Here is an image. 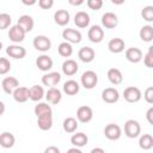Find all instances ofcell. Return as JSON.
I'll use <instances>...</instances> for the list:
<instances>
[{
  "mask_svg": "<svg viewBox=\"0 0 153 153\" xmlns=\"http://www.w3.org/2000/svg\"><path fill=\"white\" fill-rule=\"evenodd\" d=\"M141 133V126L135 120H128L124 123V134L129 139H135Z\"/></svg>",
  "mask_w": 153,
  "mask_h": 153,
  "instance_id": "cell-1",
  "label": "cell"
},
{
  "mask_svg": "<svg viewBox=\"0 0 153 153\" xmlns=\"http://www.w3.org/2000/svg\"><path fill=\"white\" fill-rule=\"evenodd\" d=\"M80 81H81V85L85 88L91 90V88H93L97 85V82H98V75L93 71H86V72L82 73L81 78H80Z\"/></svg>",
  "mask_w": 153,
  "mask_h": 153,
  "instance_id": "cell-2",
  "label": "cell"
},
{
  "mask_svg": "<svg viewBox=\"0 0 153 153\" xmlns=\"http://www.w3.org/2000/svg\"><path fill=\"white\" fill-rule=\"evenodd\" d=\"M33 47L36 50L38 51H48L50 48H51V42L50 39L47 37V36H43V35H39V36H36L33 38V42H32Z\"/></svg>",
  "mask_w": 153,
  "mask_h": 153,
  "instance_id": "cell-3",
  "label": "cell"
},
{
  "mask_svg": "<svg viewBox=\"0 0 153 153\" xmlns=\"http://www.w3.org/2000/svg\"><path fill=\"white\" fill-rule=\"evenodd\" d=\"M123 97L128 103H136V102H139L141 99L142 94H141L140 88H137L135 86H129V87L124 88Z\"/></svg>",
  "mask_w": 153,
  "mask_h": 153,
  "instance_id": "cell-4",
  "label": "cell"
},
{
  "mask_svg": "<svg viewBox=\"0 0 153 153\" xmlns=\"http://www.w3.org/2000/svg\"><path fill=\"white\" fill-rule=\"evenodd\" d=\"M25 35L26 32L23 30L22 26H19L18 24L13 25L10 27V31H8V38L14 42V43H19V42H23L24 38H25Z\"/></svg>",
  "mask_w": 153,
  "mask_h": 153,
  "instance_id": "cell-5",
  "label": "cell"
},
{
  "mask_svg": "<svg viewBox=\"0 0 153 153\" xmlns=\"http://www.w3.org/2000/svg\"><path fill=\"white\" fill-rule=\"evenodd\" d=\"M104 134H105V137L109 139V140H112V141L118 140L122 135V129L118 124L110 123L104 128Z\"/></svg>",
  "mask_w": 153,
  "mask_h": 153,
  "instance_id": "cell-6",
  "label": "cell"
},
{
  "mask_svg": "<svg viewBox=\"0 0 153 153\" xmlns=\"http://www.w3.org/2000/svg\"><path fill=\"white\" fill-rule=\"evenodd\" d=\"M93 117V111L90 106L87 105H81L79 106V109L76 110V118L79 122L81 123H87L92 120Z\"/></svg>",
  "mask_w": 153,
  "mask_h": 153,
  "instance_id": "cell-7",
  "label": "cell"
},
{
  "mask_svg": "<svg viewBox=\"0 0 153 153\" xmlns=\"http://www.w3.org/2000/svg\"><path fill=\"white\" fill-rule=\"evenodd\" d=\"M87 37L92 43H99L104 38V31L99 25H92L88 29Z\"/></svg>",
  "mask_w": 153,
  "mask_h": 153,
  "instance_id": "cell-8",
  "label": "cell"
},
{
  "mask_svg": "<svg viewBox=\"0 0 153 153\" xmlns=\"http://www.w3.org/2000/svg\"><path fill=\"white\" fill-rule=\"evenodd\" d=\"M62 37L68 43H80L81 42V32L75 29H65L62 31Z\"/></svg>",
  "mask_w": 153,
  "mask_h": 153,
  "instance_id": "cell-9",
  "label": "cell"
},
{
  "mask_svg": "<svg viewBox=\"0 0 153 153\" xmlns=\"http://www.w3.org/2000/svg\"><path fill=\"white\" fill-rule=\"evenodd\" d=\"M6 54L12 57V59H23L25 57L26 55V49L24 47H20V45H17V44H12V45H8L7 49H6Z\"/></svg>",
  "mask_w": 153,
  "mask_h": 153,
  "instance_id": "cell-10",
  "label": "cell"
},
{
  "mask_svg": "<svg viewBox=\"0 0 153 153\" xmlns=\"http://www.w3.org/2000/svg\"><path fill=\"white\" fill-rule=\"evenodd\" d=\"M102 99L105 102V103H109V104H112V103H116L118 99H120V93L116 88L114 87H106L105 90H103L102 92Z\"/></svg>",
  "mask_w": 153,
  "mask_h": 153,
  "instance_id": "cell-11",
  "label": "cell"
},
{
  "mask_svg": "<svg viewBox=\"0 0 153 153\" xmlns=\"http://www.w3.org/2000/svg\"><path fill=\"white\" fill-rule=\"evenodd\" d=\"M60 80H61V74L59 72H50L42 76V84L44 86L54 87L55 85L60 82Z\"/></svg>",
  "mask_w": 153,
  "mask_h": 153,
  "instance_id": "cell-12",
  "label": "cell"
},
{
  "mask_svg": "<svg viewBox=\"0 0 153 153\" xmlns=\"http://www.w3.org/2000/svg\"><path fill=\"white\" fill-rule=\"evenodd\" d=\"M102 24L104 27L106 29H114L117 26L118 24V18L115 13L112 12H105L103 16H102Z\"/></svg>",
  "mask_w": 153,
  "mask_h": 153,
  "instance_id": "cell-13",
  "label": "cell"
},
{
  "mask_svg": "<svg viewBox=\"0 0 153 153\" xmlns=\"http://www.w3.org/2000/svg\"><path fill=\"white\" fill-rule=\"evenodd\" d=\"M1 86H2V90H4L7 94H11V93H13V91L19 86V81H18L14 76H6V78L2 79Z\"/></svg>",
  "mask_w": 153,
  "mask_h": 153,
  "instance_id": "cell-14",
  "label": "cell"
},
{
  "mask_svg": "<svg viewBox=\"0 0 153 153\" xmlns=\"http://www.w3.org/2000/svg\"><path fill=\"white\" fill-rule=\"evenodd\" d=\"M126 59L131 63H137L142 60V51L139 48H128L126 50Z\"/></svg>",
  "mask_w": 153,
  "mask_h": 153,
  "instance_id": "cell-15",
  "label": "cell"
},
{
  "mask_svg": "<svg viewBox=\"0 0 153 153\" xmlns=\"http://www.w3.org/2000/svg\"><path fill=\"white\" fill-rule=\"evenodd\" d=\"M13 98L16 102L18 103H25L27 99H30L29 97V88L25 86H18L14 91H13Z\"/></svg>",
  "mask_w": 153,
  "mask_h": 153,
  "instance_id": "cell-16",
  "label": "cell"
},
{
  "mask_svg": "<svg viewBox=\"0 0 153 153\" xmlns=\"http://www.w3.org/2000/svg\"><path fill=\"white\" fill-rule=\"evenodd\" d=\"M78 56L82 62L88 63V62L93 61V59L96 56V53L91 47H82V48H80V50L78 53Z\"/></svg>",
  "mask_w": 153,
  "mask_h": 153,
  "instance_id": "cell-17",
  "label": "cell"
},
{
  "mask_svg": "<svg viewBox=\"0 0 153 153\" xmlns=\"http://www.w3.org/2000/svg\"><path fill=\"white\" fill-rule=\"evenodd\" d=\"M108 48L111 53L114 54H118V53H122L124 50V41L122 38H118V37H115V38H111L108 43Z\"/></svg>",
  "mask_w": 153,
  "mask_h": 153,
  "instance_id": "cell-18",
  "label": "cell"
},
{
  "mask_svg": "<svg viewBox=\"0 0 153 153\" xmlns=\"http://www.w3.org/2000/svg\"><path fill=\"white\" fill-rule=\"evenodd\" d=\"M36 66L38 67V69H41L43 72H47V71H49L53 67V60H51L50 56L43 54V55H41V56L37 57Z\"/></svg>",
  "mask_w": 153,
  "mask_h": 153,
  "instance_id": "cell-19",
  "label": "cell"
},
{
  "mask_svg": "<svg viewBox=\"0 0 153 153\" xmlns=\"http://www.w3.org/2000/svg\"><path fill=\"white\" fill-rule=\"evenodd\" d=\"M78 69H79L78 63H76L74 60H72V59L66 60V61L62 63V72H63L65 75L72 76V75H74V74L78 72Z\"/></svg>",
  "mask_w": 153,
  "mask_h": 153,
  "instance_id": "cell-20",
  "label": "cell"
},
{
  "mask_svg": "<svg viewBox=\"0 0 153 153\" xmlns=\"http://www.w3.org/2000/svg\"><path fill=\"white\" fill-rule=\"evenodd\" d=\"M54 20L60 26L67 25L69 23V12L67 10H57L54 13Z\"/></svg>",
  "mask_w": 153,
  "mask_h": 153,
  "instance_id": "cell-21",
  "label": "cell"
},
{
  "mask_svg": "<svg viewBox=\"0 0 153 153\" xmlns=\"http://www.w3.org/2000/svg\"><path fill=\"white\" fill-rule=\"evenodd\" d=\"M17 24H18L19 26H22L25 32H30V31L33 29V25H35L32 17L29 16V14H23V16H20Z\"/></svg>",
  "mask_w": 153,
  "mask_h": 153,
  "instance_id": "cell-22",
  "label": "cell"
},
{
  "mask_svg": "<svg viewBox=\"0 0 153 153\" xmlns=\"http://www.w3.org/2000/svg\"><path fill=\"white\" fill-rule=\"evenodd\" d=\"M37 124L41 130H49L53 126V115L47 114L37 117Z\"/></svg>",
  "mask_w": 153,
  "mask_h": 153,
  "instance_id": "cell-23",
  "label": "cell"
},
{
  "mask_svg": "<svg viewBox=\"0 0 153 153\" xmlns=\"http://www.w3.org/2000/svg\"><path fill=\"white\" fill-rule=\"evenodd\" d=\"M16 142V137L10 131H4L0 134V146L2 148H11L13 147Z\"/></svg>",
  "mask_w": 153,
  "mask_h": 153,
  "instance_id": "cell-24",
  "label": "cell"
},
{
  "mask_svg": "<svg viewBox=\"0 0 153 153\" xmlns=\"http://www.w3.org/2000/svg\"><path fill=\"white\" fill-rule=\"evenodd\" d=\"M74 23L78 27H86L90 24V16L84 11H79L74 16Z\"/></svg>",
  "mask_w": 153,
  "mask_h": 153,
  "instance_id": "cell-25",
  "label": "cell"
},
{
  "mask_svg": "<svg viewBox=\"0 0 153 153\" xmlns=\"http://www.w3.org/2000/svg\"><path fill=\"white\" fill-rule=\"evenodd\" d=\"M45 98H47V100H48L49 103H51V104H57V103H60V100H61V98H62L61 91H60L59 88H56V87H50V88L47 91V93H45Z\"/></svg>",
  "mask_w": 153,
  "mask_h": 153,
  "instance_id": "cell-26",
  "label": "cell"
},
{
  "mask_svg": "<svg viewBox=\"0 0 153 153\" xmlns=\"http://www.w3.org/2000/svg\"><path fill=\"white\" fill-rule=\"evenodd\" d=\"M108 79L114 85H120L123 81V75L120 69L117 68H110L108 71Z\"/></svg>",
  "mask_w": 153,
  "mask_h": 153,
  "instance_id": "cell-27",
  "label": "cell"
},
{
  "mask_svg": "<svg viewBox=\"0 0 153 153\" xmlns=\"http://www.w3.org/2000/svg\"><path fill=\"white\" fill-rule=\"evenodd\" d=\"M29 97L33 102H38L44 97V90L39 85H33L32 87L29 88Z\"/></svg>",
  "mask_w": 153,
  "mask_h": 153,
  "instance_id": "cell-28",
  "label": "cell"
},
{
  "mask_svg": "<svg viewBox=\"0 0 153 153\" xmlns=\"http://www.w3.org/2000/svg\"><path fill=\"white\" fill-rule=\"evenodd\" d=\"M88 141V137L86 134L84 133H76V134H73L72 137H71V142L74 147L79 148V147H84Z\"/></svg>",
  "mask_w": 153,
  "mask_h": 153,
  "instance_id": "cell-29",
  "label": "cell"
},
{
  "mask_svg": "<svg viewBox=\"0 0 153 153\" xmlns=\"http://www.w3.org/2000/svg\"><path fill=\"white\" fill-rule=\"evenodd\" d=\"M79 90H80V86L75 80H67L63 84V92L66 94H68V96L76 94L79 92Z\"/></svg>",
  "mask_w": 153,
  "mask_h": 153,
  "instance_id": "cell-30",
  "label": "cell"
},
{
  "mask_svg": "<svg viewBox=\"0 0 153 153\" xmlns=\"http://www.w3.org/2000/svg\"><path fill=\"white\" fill-rule=\"evenodd\" d=\"M139 35L143 42H151L153 39V27L151 25H145L140 29Z\"/></svg>",
  "mask_w": 153,
  "mask_h": 153,
  "instance_id": "cell-31",
  "label": "cell"
},
{
  "mask_svg": "<svg viewBox=\"0 0 153 153\" xmlns=\"http://www.w3.org/2000/svg\"><path fill=\"white\" fill-rule=\"evenodd\" d=\"M139 146L142 149H145V151L151 149L153 147V137H152V135L151 134H143V135H141L140 139H139Z\"/></svg>",
  "mask_w": 153,
  "mask_h": 153,
  "instance_id": "cell-32",
  "label": "cell"
},
{
  "mask_svg": "<svg viewBox=\"0 0 153 153\" xmlns=\"http://www.w3.org/2000/svg\"><path fill=\"white\" fill-rule=\"evenodd\" d=\"M63 130L66 133H74L78 128V121L74 117H67L63 121Z\"/></svg>",
  "mask_w": 153,
  "mask_h": 153,
  "instance_id": "cell-33",
  "label": "cell"
},
{
  "mask_svg": "<svg viewBox=\"0 0 153 153\" xmlns=\"http://www.w3.org/2000/svg\"><path fill=\"white\" fill-rule=\"evenodd\" d=\"M57 51L61 56L63 57H69L72 54H73V48H72V44L68 43V42H62L59 44L57 47Z\"/></svg>",
  "mask_w": 153,
  "mask_h": 153,
  "instance_id": "cell-34",
  "label": "cell"
},
{
  "mask_svg": "<svg viewBox=\"0 0 153 153\" xmlns=\"http://www.w3.org/2000/svg\"><path fill=\"white\" fill-rule=\"evenodd\" d=\"M33 111H35V115H36L37 117H38V116H42V115H47V114H51V112H53L51 106L48 105L47 103H38V104L35 106Z\"/></svg>",
  "mask_w": 153,
  "mask_h": 153,
  "instance_id": "cell-35",
  "label": "cell"
},
{
  "mask_svg": "<svg viewBox=\"0 0 153 153\" xmlns=\"http://www.w3.org/2000/svg\"><path fill=\"white\" fill-rule=\"evenodd\" d=\"M12 18L8 13H0V30L7 29L11 25Z\"/></svg>",
  "mask_w": 153,
  "mask_h": 153,
  "instance_id": "cell-36",
  "label": "cell"
},
{
  "mask_svg": "<svg viewBox=\"0 0 153 153\" xmlns=\"http://www.w3.org/2000/svg\"><path fill=\"white\" fill-rule=\"evenodd\" d=\"M11 69V62L6 57H0V74L4 75Z\"/></svg>",
  "mask_w": 153,
  "mask_h": 153,
  "instance_id": "cell-37",
  "label": "cell"
},
{
  "mask_svg": "<svg viewBox=\"0 0 153 153\" xmlns=\"http://www.w3.org/2000/svg\"><path fill=\"white\" fill-rule=\"evenodd\" d=\"M141 16L146 22H153V6L143 7V10L141 12Z\"/></svg>",
  "mask_w": 153,
  "mask_h": 153,
  "instance_id": "cell-38",
  "label": "cell"
},
{
  "mask_svg": "<svg viewBox=\"0 0 153 153\" xmlns=\"http://www.w3.org/2000/svg\"><path fill=\"white\" fill-rule=\"evenodd\" d=\"M143 63L148 68H152L153 67V47H149L148 48L147 54L143 56Z\"/></svg>",
  "mask_w": 153,
  "mask_h": 153,
  "instance_id": "cell-39",
  "label": "cell"
},
{
  "mask_svg": "<svg viewBox=\"0 0 153 153\" xmlns=\"http://www.w3.org/2000/svg\"><path fill=\"white\" fill-rule=\"evenodd\" d=\"M87 6L91 8V10H100L102 6H103V0H87Z\"/></svg>",
  "mask_w": 153,
  "mask_h": 153,
  "instance_id": "cell-40",
  "label": "cell"
},
{
  "mask_svg": "<svg viewBox=\"0 0 153 153\" xmlns=\"http://www.w3.org/2000/svg\"><path fill=\"white\" fill-rule=\"evenodd\" d=\"M143 98L146 99V102L148 104H152L153 103V87L149 86L145 90V93H143Z\"/></svg>",
  "mask_w": 153,
  "mask_h": 153,
  "instance_id": "cell-41",
  "label": "cell"
},
{
  "mask_svg": "<svg viewBox=\"0 0 153 153\" xmlns=\"http://www.w3.org/2000/svg\"><path fill=\"white\" fill-rule=\"evenodd\" d=\"M53 5H54V1H53V0H39V1H38V6H39L41 8H43V10H48V8H50Z\"/></svg>",
  "mask_w": 153,
  "mask_h": 153,
  "instance_id": "cell-42",
  "label": "cell"
},
{
  "mask_svg": "<svg viewBox=\"0 0 153 153\" xmlns=\"http://www.w3.org/2000/svg\"><path fill=\"white\" fill-rule=\"evenodd\" d=\"M146 117H147V121H148V123H149V124H153V106H151V108L147 110Z\"/></svg>",
  "mask_w": 153,
  "mask_h": 153,
  "instance_id": "cell-43",
  "label": "cell"
},
{
  "mask_svg": "<svg viewBox=\"0 0 153 153\" xmlns=\"http://www.w3.org/2000/svg\"><path fill=\"white\" fill-rule=\"evenodd\" d=\"M44 153H60V149L56 146H48L45 148Z\"/></svg>",
  "mask_w": 153,
  "mask_h": 153,
  "instance_id": "cell-44",
  "label": "cell"
},
{
  "mask_svg": "<svg viewBox=\"0 0 153 153\" xmlns=\"http://www.w3.org/2000/svg\"><path fill=\"white\" fill-rule=\"evenodd\" d=\"M71 5H73V6H79V5H81V4H84V0H69L68 1Z\"/></svg>",
  "mask_w": 153,
  "mask_h": 153,
  "instance_id": "cell-45",
  "label": "cell"
},
{
  "mask_svg": "<svg viewBox=\"0 0 153 153\" xmlns=\"http://www.w3.org/2000/svg\"><path fill=\"white\" fill-rule=\"evenodd\" d=\"M90 153H105V151H104L103 148H100V147H96V148H93Z\"/></svg>",
  "mask_w": 153,
  "mask_h": 153,
  "instance_id": "cell-46",
  "label": "cell"
},
{
  "mask_svg": "<svg viewBox=\"0 0 153 153\" xmlns=\"http://www.w3.org/2000/svg\"><path fill=\"white\" fill-rule=\"evenodd\" d=\"M67 153H82V152L79 148H76V147H73V148H69L67 151Z\"/></svg>",
  "mask_w": 153,
  "mask_h": 153,
  "instance_id": "cell-47",
  "label": "cell"
},
{
  "mask_svg": "<svg viewBox=\"0 0 153 153\" xmlns=\"http://www.w3.org/2000/svg\"><path fill=\"white\" fill-rule=\"evenodd\" d=\"M4 112H5V104L0 100V116H1Z\"/></svg>",
  "mask_w": 153,
  "mask_h": 153,
  "instance_id": "cell-48",
  "label": "cell"
},
{
  "mask_svg": "<svg viewBox=\"0 0 153 153\" xmlns=\"http://www.w3.org/2000/svg\"><path fill=\"white\" fill-rule=\"evenodd\" d=\"M23 4H24V5H33V4H36V1H35V0H31V1L23 0Z\"/></svg>",
  "mask_w": 153,
  "mask_h": 153,
  "instance_id": "cell-49",
  "label": "cell"
},
{
  "mask_svg": "<svg viewBox=\"0 0 153 153\" xmlns=\"http://www.w3.org/2000/svg\"><path fill=\"white\" fill-rule=\"evenodd\" d=\"M1 48H2V43L0 42V50H1Z\"/></svg>",
  "mask_w": 153,
  "mask_h": 153,
  "instance_id": "cell-50",
  "label": "cell"
}]
</instances>
